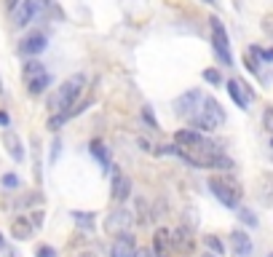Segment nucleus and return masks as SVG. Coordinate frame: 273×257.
Listing matches in <instances>:
<instances>
[{
  "label": "nucleus",
  "mask_w": 273,
  "mask_h": 257,
  "mask_svg": "<svg viewBox=\"0 0 273 257\" xmlns=\"http://www.w3.org/2000/svg\"><path fill=\"white\" fill-rule=\"evenodd\" d=\"M91 153L97 156L102 163H108V147H104V145L99 142V139H94V142H91Z\"/></svg>",
  "instance_id": "b1692460"
},
{
  "label": "nucleus",
  "mask_w": 273,
  "mask_h": 257,
  "mask_svg": "<svg viewBox=\"0 0 273 257\" xmlns=\"http://www.w3.org/2000/svg\"><path fill=\"white\" fill-rule=\"evenodd\" d=\"M263 30L273 38V14H265V19H263Z\"/></svg>",
  "instance_id": "473e14b6"
},
{
  "label": "nucleus",
  "mask_w": 273,
  "mask_h": 257,
  "mask_svg": "<svg viewBox=\"0 0 273 257\" xmlns=\"http://www.w3.org/2000/svg\"><path fill=\"white\" fill-rule=\"evenodd\" d=\"M35 16H38V14H35V8L27 3V0H22V3H19V11H16V27H27Z\"/></svg>",
  "instance_id": "f3484780"
},
{
  "label": "nucleus",
  "mask_w": 273,
  "mask_h": 257,
  "mask_svg": "<svg viewBox=\"0 0 273 257\" xmlns=\"http://www.w3.org/2000/svg\"><path fill=\"white\" fill-rule=\"evenodd\" d=\"M49 83H51V75H49V73H43V75H38V78L27 80V89H30V94H32V97H38V94H43V91L49 89Z\"/></svg>",
  "instance_id": "a211bd4d"
},
{
  "label": "nucleus",
  "mask_w": 273,
  "mask_h": 257,
  "mask_svg": "<svg viewBox=\"0 0 273 257\" xmlns=\"http://www.w3.org/2000/svg\"><path fill=\"white\" fill-rule=\"evenodd\" d=\"M43 220H46V217H43V209H35V212H30L27 223H30L32 230H35V228H43Z\"/></svg>",
  "instance_id": "bb28decb"
},
{
  "label": "nucleus",
  "mask_w": 273,
  "mask_h": 257,
  "mask_svg": "<svg viewBox=\"0 0 273 257\" xmlns=\"http://www.w3.org/2000/svg\"><path fill=\"white\" fill-rule=\"evenodd\" d=\"M228 94L241 110H249V104H252V99H255L252 89H249L246 83H241V80H228Z\"/></svg>",
  "instance_id": "423d86ee"
},
{
  "label": "nucleus",
  "mask_w": 273,
  "mask_h": 257,
  "mask_svg": "<svg viewBox=\"0 0 273 257\" xmlns=\"http://www.w3.org/2000/svg\"><path fill=\"white\" fill-rule=\"evenodd\" d=\"M137 247H134V236L132 233H123V236H118L110 247V257H134Z\"/></svg>",
  "instance_id": "9d476101"
},
{
  "label": "nucleus",
  "mask_w": 273,
  "mask_h": 257,
  "mask_svg": "<svg viewBox=\"0 0 273 257\" xmlns=\"http://www.w3.org/2000/svg\"><path fill=\"white\" fill-rule=\"evenodd\" d=\"M0 185H3V188H8V190H16L19 185H22V180L16 177V174H3V177H0Z\"/></svg>",
  "instance_id": "4be33fe9"
},
{
  "label": "nucleus",
  "mask_w": 273,
  "mask_h": 257,
  "mask_svg": "<svg viewBox=\"0 0 273 257\" xmlns=\"http://www.w3.org/2000/svg\"><path fill=\"white\" fill-rule=\"evenodd\" d=\"M263 126L268 128V132H273V108H265V113H263Z\"/></svg>",
  "instance_id": "7c9ffc66"
},
{
  "label": "nucleus",
  "mask_w": 273,
  "mask_h": 257,
  "mask_svg": "<svg viewBox=\"0 0 273 257\" xmlns=\"http://www.w3.org/2000/svg\"><path fill=\"white\" fill-rule=\"evenodd\" d=\"M35 257H59L54 247H49V244H38L35 247Z\"/></svg>",
  "instance_id": "c85d7f7f"
},
{
  "label": "nucleus",
  "mask_w": 273,
  "mask_h": 257,
  "mask_svg": "<svg viewBox=\"0 0 273 257\" xmlns=\"http://www.w3.org/2000/svg\"><path fill=\"white\" fill-rule=\"evenodd\" d=\"M16 3H19V0H6V6H8V8H16Z\"/></svg>",
  "instance_id": "e433bc0d"
},
{
  "label": "nucleus",
  "mask_w": 273,
  "mask_h": 257,
  "mask_svg": "<svg viewBox=\"0 0 273 257\" xmlns=\"http://www.w3.org/2000/svg\"><path fill=\"white\" fill-rule=\"evenodd\" d=\"M139 147H142V150H150V147H153V145H150V142H148V139H139Z\"/></svg>",
  "instance_id": "c9c22d12"
},
{
  "label": "nucleus",
  "mask_w": 273,
  "mask_h": 257,
  "mask_svg": "<svg viewBox=\"0 0 273 257\" xmlns=\"http://www.w3.org/2000/svg\"><path fill=\"white\" fill-rule=\"evenodd\" d=\"M204 102V108H198V115H196V128H201V132H215L217 126L225 123V113L220 108V102L217 99H201Z\"/></svg>",
  "instance_id": "7ed1b4c3"
},
{
  "label": "nucleus",
  "mask_w": 273,
  "mask_h": 257,
  "mask_svg": "<svg viewBox=\"0 0 273 257\" xmlns=\"http://www.w3.org/2000/svg\"><path fill=\"white\" fill-rule=\"evenodd\" d=\"M201 257H217V254H212V252H206V254H201Z\"/></svg>",
  "instance_id": "58836bf2"
},
{
  "label": "nucleus",
  "mask_w": 273,
  "mask_h": 257,
  "mask_svg": "<svg viewBox=\"0 0 273 257\" xmlns=\"http://www.w3.org/2000/svg\"><path fill=\"white\" fill-rule=\"evenodd\" d=\"M43 204V193H38V190H32L30 196H25V198H22V201H16V206H30V204Z\"/></svg>",
  "instance_id": "a878e982"
},
{
  "label": "nucleus",
  "mask_w": 273,
  "mask_h": 257,
  "mask_svg": "<svg viewBox=\"0 0 273 257\" xmlns=\"http://www.w3.org/2000/svg\"><path fill=\"white\" fill-rule=\"evenodd\" d=\"M0 126H8V113L0 110Z\"/></svg>",
  "instance_id": "f704fd0d"
},
{
  "label": "nucleus",
  "mask_w": 273,
  "mask_h": 257,
  "mask_svg": "<svg viewBox=\"0 0 273 257\" xmlns=\"http://www.w3.org/2000/svg\"><path fill=\"white\" fill-rule=\"evenodd\" d=\"M43 73H46L43 65L35 62V59H30V62L25 65V70H22V78H25V80H32V78H38V75H43Z\"/></svg>",
  "instance_id": "6ab92c4d"
},
{
  "label": "nucleus",
  "mask_w": 273,
  "mask_h": 257,
  "mask_svg": "<svg viewBox=\"0 0 273 257\" xmlns=\"http://www.w3.org/2000/svg\"><path fill=\"white\" fill-rule=\"evenodd\" d=\"M0 94H3V80H0Z\"/></svg>",
  "instance_id": "ea45409f"
},
{
  "label": "nucleus",
  "mask_w": 273,
  "mask_h": 257,
  "mask_svg": "<svg viewBox=\"0 0 273 257\" xmlns=\"http://www.w3.org/2000/svg\"><path fill=\"white\" fill-rule=\"evenodd\" d=\"M73 220H75L80 228H86V230L94 228V215L91 212H73Z\"/></svg>",
  "instance_id": "412c9836"
},
{
  "label": "nucleus",
  "mask_w": 273,
  "mask_h": 257,
  "mask_svg": "<svg viewBox=\"0 0 273 257\" xmlns=\"http://www.w3.org/2000/svg\"><path fill=\"white\" fill-rule=\"evenodd\" d=\"M239 220L244 225H249V228H257V217L249 212V209H239Z\"/></svg>",
  "instance_id": "cd10ccee"
},
{
  "label": "nucleus",
  "mask_w": 273,
  "mask_h": 257,
  "mask_svg": "<svg viewBox=\"0 0 273 257\" xmlns=\"http://www.w3.org/2000/svg\"><path fill=\"white\" fill-rule=\"evenodd\" d=\"M129 225H132V212L129 209H115V212L104 217V233L108 236H123Z\"/></svg>",
  "instance_id": "20e7f679"
},
{
  "label": "nucleus",
  "mask_w": 273,
  "mask_h": 257,
  "mask_svg": "<svg viewBox=\"0 0 273 257\" xmlns=\"http://www.w3.org/2000/svg\"><path fill=\"white\" fill-rule=\"evenodd\" d=\"M3 145L8 150V156L14 161H25V145H22V139L16 132H11V128H6L3 132Z\"/></svg>",
  "instance_id": "ddd939ff"
},
{
  "label": "nucleus",
  "mask_w": 273,
  "mask_h": 257,
  "mask_svg": "<svg viewBox=\"0 0 273 257\" xmlns=\"http://www.w3.org/2000/svg\"><path fill=\"white\" fill-rule=\"evenodd\" d=\"M110 190H113V201L121 204V201H126V198H129V193H132V180L115 169V174H113V188H110Z\"/></svg>",
  "instance_id": "f8f14e48"
},
{
  "label": "nucleus",
  "mask_w": 273,
  "mask_h": 257,
  "mask_svg": "<svg viewBox=\"0 0 273 257\" xmlns=\"http://www.w3.org/2000/svg\"><path fill=\"white\" fill-rule=\"evenodd\" d=\"M46 46H49V43H46V35L43 32H32V35H27V38L19 43V54L22 56H35V54H40Z\"/></svg>",
  "instance_id": "6e6552de"
},
{
  "label": "nucleus",
  "mask_w": 273,
  "mask_h": 257,
  "mask_svg": "<svg viewBox=\"0 0 273 257\" xmlns=\"http://www.w3.org/2000/svg\"><path fill=\"white\" fill-rule=\"evenodd\" d=\"M204 3H215V0H204Z\"/></svg>",
  "instance_id": "79ce46f5"
},
{
  "label": "nucleus",
  "mask_w": 273,
  "mask_h": 257,
  "mask_svg": "<svg viewBox=\"0 0 273 257\" xmlns=\"http://www.w3.org/2000/svg\"><path fill=\"white\" fill-rule=\"evenodd\" d=\"M83 86H86V75L78 73L73 78H67L65 83H62V89L56 91V97L51 99V110H59V115H65L70 108H75V102L80 97Z\"/></svg>",
  "instance_id": "f257e3e1"
},
{
  "label": "nucleus",
  "mask_w": 273,
  "mask_h": 257,
  "mask_svg": "<svg viewBox=\"0 0 273 257\" xmlns=\"http://www.w3.org/2000/svg\"><path fill=\"white\" fill-rule=\"evenodd\" d=\"M257 198L263 206H273V174H260L257 177Z\"/></svg>",
  "instance_id": "4468645a"
},
{
  "label": "nucleus",
  "mask_w": 273,
  "mask_h": 257,
  "mask_svg": "<svg viewBox=\"0 0 273 257\" xmlns=\"http://www.w3.org/2000/svg\"><path fill=\"white\" fill-rule=\"evenodd\" d=\"M27 3L35 8V14H40L43 8H49V6H51V0H27Z\"/></svg>",
  "instance_id": "2f4dec72"
},
{
  "label": "nucleus",
  "mask_w": 273,
  "mask_h": 257,
  "mask_svg": "<svg viewBox=\"0 0 273 257\" xmlns=\"http://www.w3.org/2000/svg\"><path fill=\"white\" fill-rule=\"evenodd\" d=\"M268 257H273V252H270V254H268Z\"/></svg>",
  "instance_id": "c03bdc74"
},
{
  "label": "nucleus",
  "mask_w": 273,
  "mask_h": 257,
  "mask_svg": "<svg viewBox=\"0 0 273 257\" xmlns=\"http://www.w3.org/2000/svg\"><path fill=\"white\" fill-rule=\"evenodd\" d=\"M11 233H14L16 241H27V239H32V225L27 223V217H16V220H11Z\"/></svg>",
  "instance_id": "dca6fc26"
},
{
  "label": "nucleus",
  "mask_w": 273,
  "mask_h": 257,
  "mask_svg": "<svg viewBox=\"0 0 273 257\" xmlns=\"http://www.w3.org/2000/svg\"><path fill=\"white\" fill-rule=\"evenodd\" d=\"M0 247H3V233H0Z\"/></svg>",
  "instance_id": "a19ab883"
},
{
  "label": "nucleus",
  "mask_w": 273,
  "mask_h": 257,
  "mask_svg": "<svg viewBox=\"0 0 273 257\" xmlns=\"http://www.w3.org/2000/svg\"><path fill=\"white\" fill-rule=\"evenodd\" d=\"M212 22V43H215V51L220 54V59L225 62V65H233V59H230V51H228V32H225V27H222V22L217 19V16H212L209 19Z\"/></svg>",
  "instance_id": "39448f33"
},
{
  "label": "nucleus",
  "mask_w": 273,
  "mask_h": 257,
  "mask_svg": "<svg viewBox=\"0 0 273 257\" xmlns=\"http://www.w3.org/2000/svg\"><path fill=\"white\" fill-rule=\"evenodd\" d=\"M230 247H233V257H249L252 254V239L246 236V230H233Z\"/></svg>",
  "instance_id": "9b49d317"
},
{
  "label": "nucleus",
  "mask_w": 273,
  "mask_h": 257,
  "mask_svg": "<svg viewBox=\"0 0 273 257\" xmlns=\"http://www.w3.org/2000/svg\"><path fill=\"white\" fill-rule=\"evenodd\" d=\"M209 188L217 196V201L228 209H239L241 204V188L230 177H209Z\"/></svg>",
  "instance_id": "f03ea898"
},
{
  "label": "nucleus",
  "mask_w": 273,
  "mask_h": 257,
  "mask_svg": "<svg viewBox=\"0 0 273 257\" xmlns=\"http://www.w3.org/2000/svg\"><path fill=\"white\" fill-rule=\"evenodd\" d=\"M142 118H145V121L150 123V128H161V126H158V121H156V115H153V110H150V108H145V110H142Z\"/></svg>",
  "instance_id": "c756f323"
},
{
  "label": "nucleus",
  "mask_w": 273,
  "mask_h": 257,
  "mask_svg": "<svg viewBox=\"0 0 273 257\" xmlns=\"http://www.w3.org/2000/svg\"><path fill=\"white\" fill-rule=\"evenodd\" d=\"M204 80H206V83H215V86H220V83H222V75H220V70H215V67L204 70Z\"/></svg>",
  "instance_id": "393cba45"
},
{
  "label": "nucleus",
  "mask_w": 273,
  "mask_h": 257,
  "mask_svg": "<svg viewBox=\"0 0 273 257\" xmlns=\"http://www.w3.org/2000/svg\"><path fill=\"white\" fill-rule=\"evenodd\" d=\"M270 147H273V139H270Z\"/></svg>",
  "instance_id": "37998d69"
},
{
  "label": "nucleus",
  "mask_w": 273,
  "mask_h": 257,
  "mask_svg": "<svg viewBox=\"0 0 273 257\" xmlns=\"http://www.w3.org/2000/svg\"><path fill=\"white\" fill-rule=\"evenodd\" d=\"M134 257H153V249H137Z\"/></svg>",
  "instance_id": "72a5a7b5"
},
{
  "label": "nucleus",
  "mask_w": 273,
  "mask_h": 257,
  "mask_svg": "<svg viewBox=\"0 0 273 257\" xmlns=\"http://www.w3.org/2000/svg\"><path fill=\"white\" fill-rule=\"evenodd\" d=\"M244 65H246L249 73H260V59H257V54H255L252 49L246 51V59H244Z\"/></svg>",
  "instance_id": "5701e85b"
},
{
  "label": "nucleus",
  "mask_w": 273,
  "mask_h": 257,
  "mask_svg": "<svg viewBox=\"0 0 273 257\" xmlns=\"http://www.w3.org/2000/svg\"><path fill=\"white\" fill-rule=\"evenodd\" d=\"M172 247H174V252H180V254H191L193 247H196L193 230L187 228V225H180V228L172 233Z\"/></svg>",
  "instance_id": "0eeeda50"
},
{
  "label": "nucleus",
  "mask_w": 273,
  "mask_h": 257,
  "mask_svg": "<svg viewBox=\"0 0 273 257\" xmlns=\"http://www.w3.org/2000/svg\"><path fill=\"white\" fill-rule=\"evenodd\" d=\"M174 252L172 247V233L166 228H158L156 236H153V257H169Z\"/></svg>",
  "instance_id": "1a4fd4ad"
},
{
  "label": "nucleus",
  "mask_w": 273,
  "mask_h": 257,
  "mask_svg": "<svg viewBox=\"0 0 273 257\" xmlns=\"http://www.w3.org/2000/svg\"><path fill=\"white\" fill-rule=\"evenodd\" d=\"M204 244H206V249L212 252V254H225V244L217 239V236H204Z\"/></svg>",
  "instance_id": "aec40b11"
},
{
  "label": "nucleus",
  "mask_w": 273,
  "mask_h": 257,
  "mask_svg": "<svg viewBox=\"0 0 273 257\" xmlns=\"http://www.w3.org/2000/svg\"><path fill=\"white\" fill-rule=\"evenodd\" d=\"M198 102H201V91H187V94H182L174 102V110H177V115H191Z\"/></svg>",
  "instance_id": "2eb2a0df"
},
{
  "label": "nucleus",
  "mask_w": 273,
  "mask_h": 257,
  "mask_svg": "<svg viewBox=\"0 0 273 257\" xmlns=\"http://www.w3.org/2000/svg\"><path fill=\"white\" fill-rule=\"evenodd\" d=\"M78 257H97V254H94V252H80Z\"/></svg>",
  "instance_id": "4c0bfd02"
}]
</instances>
